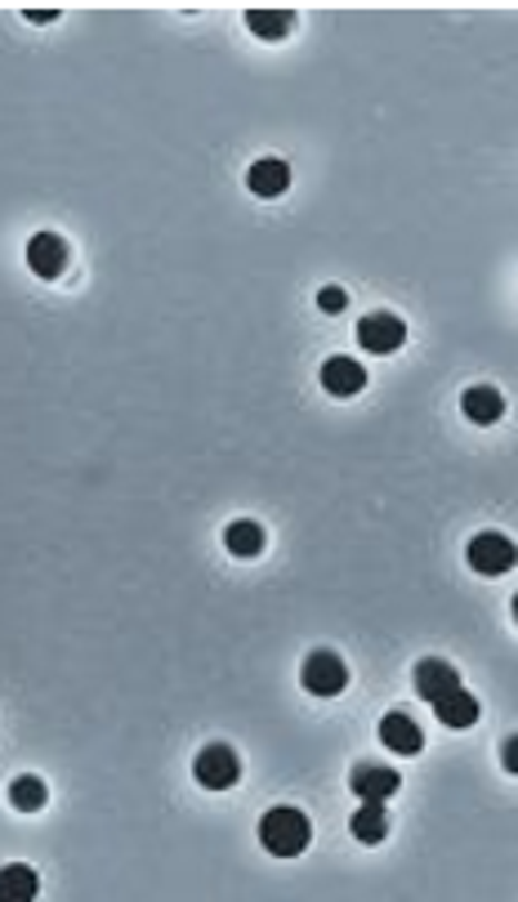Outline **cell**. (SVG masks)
<instances>
[{"instance_id":"6da1fadb","label":"cell","mask_w":518,"mask_h":902,"mask_svg":"<svg viewBox=\"0 0 518 902\" xmlns=\"http://www.w3.org/2000/svg\"><path fill=\"white\" fill-rule=\"evenodd\" d=\"M313 840V826H309V813L296 809V804H278L259 817V844H265L273 858H296L305 853Z\"/></svg>"},{"instance_id":"7a4b0ae2","label":"cell","mask_w":518,"mask_h":902,"mask_svg":"<svg viewBox=\"0 0 518 902\" xmlns=\"http://www.w3.org/2000/svg\"><path fill=\"white\" fill-rule=\"evenodd\" d=\"M465 558H469V567H474L478 576H505V572L518 563V545H514L509 536H500V532H478V536L469 541Z\"/></svg>"},{"instance_id":"3957f363","label":"cell","mask_w":518,"mask_h":902,"mask_svg":"<svg viewBox=\"0 0 518 902\" xmlns=\"http://www.w3.org/2000/svg\"><path fill=\"white\" fill-rule=\"evenodd\" d=\"M300 680H305V688H309L313 697H336V693H345V684H349V666H345L340 653L318 648V653L305 657Z\"/></svg>"},{"instance_id":"277c9868","label":"cell","mask_w":518,"mask_h":902,"mask_svg":"<svg viewBox=\"0 0 518 902\" xmlns=\"http://www.w3.org/2000/svg\"><path fill=\"white\" fill-rule=\"evenodd\" d=\"M192 777H197V786H206V791H228V786H237V777H241V760H237L232 746L215 742V746H206V751L192 760Z\"/></svg>"},{"instance_id":"5b68a950","label":"cell","mask_w":518,"mask_h":902,"mask_svg":"<svg viewBox=\"0 0 518 902\" xmlns=\"http://www.w3.org/2000/svg\"><path fill=\"white\" fill-rule=\"evenodd\" d=\"M358 345L367 349V354H398L402 345H407V323L398 318V314H367L362 323H358Z\"/></svg>"},{"instance_id":"8992f818","label":"cell","mask_w":518,"mask_h":902,"mask_svg":"<svg viewBox=\"0 0 518 902\" xmlns=\"http://www.w3.org/2000/svg\"><path fill=\"white\" fill-rule=\"evenodd\" d=\"M23 255H28V268H32L37 277H46V281H54V277L68 268V241H63L59 232H37Z\"/></svg>"},{"instance_id":"52a82bcc","label":"cell","mask_w":518,"mask_h":902,"mask_svg":"<svg viewBox=\"0 0 518 902\" xmlns=\"http://www.w3.org/2000/svg\"><path fill=\"white\" fill-rule=\"evenodd\" d=\"M402 786V777L394 773V769H385V764H358L353 773H349V791L358 795V800H389L394 791Z\"/></svg>"},{"instance_id":"ba28073f","label":"cell","mask_w":518,"mask_h":902,"mask_svg":"<svg viewBox=\"0 0 518 902\" xmlns=\"http://www.w3.org/2000/svg\"><path fill=\"white\" fill-rule=\"evenodd\" d=\"M246 188L255 197H282L291 188V166L282 157H259L250 170H246Z\"/></svg>"},{"instance_id":"9c48e42d","label":"cell","mask_w":518,"mask_h":902,"mask_svg":"<svg viewBox=\"0 0 518 902\" xmlns=\"http://www.w3.org/2000/svg\"><path fill=\"white\" fill-rule=\"evenodd\" d=\"M322 389H327L331 398H353V394H362V389H367L362 363H353V358H327V363H322Z\"/></svg>"},{"instance_id":"30bf717a","label":"cell","mask_w":518,"mask_h":902,"mask_svg":"<svg viewBox=\"0 0 518 902\" xmlns=\"http://www.w3.org/2000/svg\"><path fill=\"white\" fill-rule=\"evenodd\" d=\"M451 688H460V675H456V666H447L442 657H425V662H416V693L434 706L438 697H447Z\"/></svg>"},{"instance_id":"8fae6325","label":"cell","mask_w":518,"mask_h":902,"mask_svg":"<svg viewBox=\"0 0 518 902\" xmlns=\"http://www.w3.org/2000/svg\"><path fill=\"white\" fill-rule=\"evenodd\" d=\"M380 742H385L394 755H420V751H425L420 724H416L411 715H402V711H394V715L380 720Z\"/></svg>"},{"instance_id":"7c38bea8","label":"cell","mask_w":518,"mask_h":902,"mask_svg":"<svg viewBox=\"0 0 518 902\" xmlns=\"http://www.w3.org/2000/svg\"><path fill=\"white\" fill-rule=\"evenodd\" d=\"M460 412H465L474 425H496V420L505 416V398H500V389H491V385H474V389H465Z\"/></svg>"},{"instance_id":"4fadbf2b","label":"cell","mask_w":518,"mask_h":902,"mask_svg":"<svg viewBox=\"0 0 518 902\" xmlns=\"http://www.w3.org/2000/svg\"><path fill=\"white\" fill-rule=\"evenodd\" d=\"M434 715H438V724H447V728H469V724H478V697L465 693V688H451L447 697L434 702Z\"/></svg>"},{"instance_id":"5bb4252c","label":"cell","mask_w":518,"mask_h":902,"mask_svg":"<svg viewBox=\"0 0 518 902\" xmlns=\"http://www.w3.org/2000/svg\"><path fill=\"white\" fill-rule=\"evenodd\" d=\"M223 545H228V554H237V558H255L259 549L269 545V536H265V527H259L255 518H237V523L223 527Z\"/></svg>"},{"instance_id":"9a60e30c","label":"cell","mask_w":518,"mask_h":902,"mask_svg":"<svg viewBox=\"0 0 518 902\" xmlns=\"http://www.w3.org/2000/svg\"><path fill=\"white\" fill-rule=\"evenodd\" d=\"M246 28L259 41H282L296 28V10H246Z\"/></svg>"},{"instance_id":"2e32d148","label":"cell","mask_w":518,"mask_h":902,"mask_svg":"<svg viewBox=\"0 0 518 902\" xmlns=\"http://www.w3.org/2000/svg\"><path fill=\"white\" fill-rule=\"evenodd\" d=\"M349 831H353L362 844H380V840H385V831H389L385 804H380V800H362V809L349 817Z\"/></svg>"},{"instance_id":"e0dca14e","label":"cell","mask_w":518,"mask_h":902,"mask_svg":"<svg viewBox=\"0 0 518 902\" xmlns=\"http://www.w3.org/2000/svg\"><path fill=\"white\" fill-rule=\"evenodd\" d=\"M46 795H50V791H46V782H41V777H28V773H23V777L10 786V804H14V809H23V813L46 809Z\"/></svg>"},{"instance_id":"ac0fdd59","label":"cell","mask_w":518,"mask_h":902,"mask_svg":"<svg viewBox=\"0 0 518 902\" xmlns=\"http://www.w3.org/2000/svg\"><path fill=\"white\" fill-rule=\"evenodd\" d=\"M0 880H6L10 898H37V871L23 866V862H10L6 871H0Z\"/></svg>"},{"instance_id":"d6986e66","label":"cell","mask_w":518,"mask_h":902,"mask_svg":"<svg viewBox=\"0 0 518 902\" xmlns=\"http://www.w3.org/2000/svg\"><path fill=\"white\" fill-rule=\"evenodd\" d=\"M318 309H322V314H345V309H349L345 286H322V290H318Z\"/></svg>"},{"instance_id":"ffe728a7","label":"cell","mask_w":518,"mask_h":902,"mask_svg":"<svg viewBox=\"0 0 518 902\" xmlns=\"http://www.w3.org/2000/svg\"><path fill=\"white\" fill-rule=\"evenodd\" d=\"M500 764H505V773H514V777H518V733L500 742Z\"/></svg>"},{"instance_id":"44dd1931","label":"cell","mask_w":518,"mask_h":902,"mask_svg":"<svg viewBox=\"0 0 518 902\" xmlns=\"http://www.w3.org/2000/svg\"><path fill=\"white\" fill-rule=\"evenodd\" d=\"M23 19H32V23H54L59 10H23Z\"/></svg>"},{"instance_id":"7402d4cb","label":"cell","mask_w":518,"mask_h":902,"mask_svg":"<svg viewBox=\"0 0 518 902\" xmlns=\"http://www.w3.org/2000/svg\"><path fill=\"white\" fill-rule=\"evenodd\" d=\"M514 622H518V594H514Z\"/></svg>"}]
</instances>
